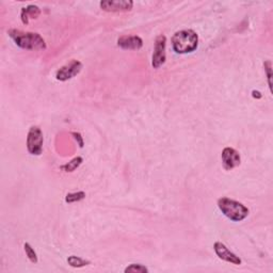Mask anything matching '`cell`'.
Masks as SVG:
<instances>
[{
	"instance_id": "obj_11",
	"label": "cell",
	"mask_w": 273,
	"mask_h": 273,
	"mask_svg": "<svg viewBox=\"0 0 273 273\" xmlns=\"http://www.w3.org/2000/svg\"><path fill=\"white\" fill-rule=\"evenodd\" d=\"M40 14H41L40 8L35 5H30L22 9V12H20V18H22V22L24 25H28L29 18H38Z\"/></svg>"
},
{
	"instance_id": "obj_8",
	"label": "cell",
	"mask_w": 273,
	"mask_h": 273,
	"mask_svg": "<svg viewBox=\"0 0 273 273\" xmlns=\"http://www.w3.org/2000/svg\"><path fill=\"white\" fill-rule=\"evenodd\" d=\"M214 250L216 252L217 256L220 259H222L226 262H229V264L241 265V262H243V260L239 258V256H237L235 253H233V252L230 251L224 244L220 243V241H217V243L215 244Z\"/></svg>"
},
{
	"instance_id": "obj_14",
	"label": "cell",
	"mask_w": 273,
	"mask_h": 273,
	"mask_svg": "<svg viewBox=\"0 0 273 273\" xmlns=\"http://www.w3.org/2000/svg\"><path fill=\"white\" fill-rule=\"evenodd\" d=\"M125 273H148L149 269L141 264H130L124 270Z\"/></svg>"
},
{
	"instance_id": "obj_5",
	"label": "cell",
	"mask_w": 273,
	"mask_h": 273,
	"mask_svg": "<svg viewBox=\"0 0 273 273\" xmlns=\"http://www.w3.org/2000/svg\"><path fill=\"white\" fill-rule=\"evenodd\" d=\"M165 47H166V38L163 35L157 37L152 57V66L154 69H159L161 65L164 64L166 59Z\"/></svg>"
},
{
	"instance_id": "obj_10",
	"label": "cell",
	"mask_w": 273,
	"mask_h": 273,
	"mask_svg": "<svg viewBox=\"0 0 273 273\" xmlns=\"http://www.w3.org/2000/svg\"><path fill=\"white\" fill-rule=\"evenodd\" d=\"M118 45L126 50H139L143 46V41L136 36H123L119 38Z\"/></svg>"
},
{
	"instance_id": "obj_6",
	"label": "cell",
	"mask_w": 273,
	"mask_h": 273,
	"mask_svg": "<svg viewBox=\"0 0 273 273\" xmlns=\"http://www.w3.org/2000/svg\"><path fill=\"white\" fill-rule=\"evenodd\" d=\"M82 70V63L78 60H72L65 65L60 67L56 73V78L59 81H66L77 76Z\"/></svg>"
},
{
	"instance_id": "obj_4",
	"label": "cell",
	"mask_w": 273,
	"mask_h": 273,
	"mask_svg": "<svg viewBox=\"0 0 273 273\" xmlns=\"http://www.w3.org/2000/svg\"><path fill=\"white\" fill-rule=\"evenodd\" d=\"M44 136L39 126H32L27 135V150L31 155L40 156L43 152Z\"/></svg>"
},
{
	"instance_id": "obj_7",
	"label": "cell",
	"mask_w": 273,
	"mask_h": 273,
	"mask_svg": "<svg viewBox=\"0 0 273 273\" xmlns=\"http://www.w3.org/2000/svg\"><path fill=\"white\" fill-rule=\"evenodd\" d=\"M99 6L106 12H126L132 9L133 3L130 0H106V2H100Z\"/></svg>"
},
{
	"instance_id": "obj_19",
	"label": "cell",
	"mask_w": 273,
	"mask_h": 273,
	"mask_svg": "<svg viewBox=\"0 0 273 273\" xmlns=\"http://www.w3.org/2000/svg\"><path fill=\"white\" fill-rule=\"evenodd\" d=\"M252 93H253V97H255V98H261V94L258 91H253Z\"/></svg>"
},
{
	"instance_id": "obj_16",
	"label": "cell",
	"mask_w": 273,
	"mask_h": 273,
	"mask_svg": "<svg viewBox=\"0 0 273 273\" xmlns=\"http://www.w3.org/2000/svg\"><path fill=\"white\" fill-rule=\"evenodd\" d=\"M24 250H25V253L27 255V257L29 258V260L31 262H33V264H37L38 262V255H37V252L35 251V249L31 247L30 244H25L24 245Z\"/></svg>"
},
{
	"instance_id": "obj_3",
	"label": "cell",
	"mask_w": 273,
	"mask_h": 273,
	"mask_svg": "<svg viewBox=\"0 0 273 273\" xmlns=\"http://www.w3.org/2000/svg\"><path fill=\"white\" fill-rule=\"evenodd\" d=\"M218 207L222 214L234 222H240L249 216V209L243 203L228 197H221L218 199Z\"/></svg>"
},
{
	"instance_id": "obj_17",
	"label": "cell",
	"mask_w": 273,
	"mask_h": 273,
	"mask_svg": "<svg viewBox=\"0 0 273 273\" xmlns=\"http://www.w3.org/2000/svg\"><path fill=\"white\" fill-rule=\"evenodd\" d=\"M264 66H265V71L267 72V78H268V85H269V89L270 91L272 90V82H271V77H272V64L270 61H266L264 63Z\"/></svg>"
},
{
	"instance_id": "obj_18",
	"label": "cell",
	"mask_w": 273,
	"mask_h": 273,
	"mask_svg": "<svg viewBox=\"0 0 273 273\" xmlns=\"http://www.w3.org/2000/svg\"><path fill=\"white\" fill-rule=\"evenodd\" d=\"M72 134L74 135V138H75V139L78 141L80 148H83V140H82V136H81V134H80V133H78V132H73Z\"/></svg>"
},
{
	"instance_id": "obj_9",
	"label": "cell",
	"mask_w": 273,
	"mask_h": 273,
	"mask_svg": "<svg viewBox=\"0 0 273 273\" xmlns=\"http://www.w3.org/2000/svg\"><path fill=\"white\" fill-rule=\"evenodd\" d=\"M221 158L225 170H233L241 162L239 153L232 148H225L222 152Z\"/></svg>"
},
{
	"instance_id": "obj_2",
	"label": "cell",
	"mask_w": 273,
	"mask_h": 273,
	"mask_svg": "<svg viewBox=\"0 0 273 273\" xmlns=\"http://www.w3.org/2000/svg\"><path fill=\"white\" fill-rule=\"evenodd\" d=\"M198 37L191 29L177 31L172 38V46L177 54H189L197 48Z\"/></svg>"
},
{
	"instance_id": "obj_13",
	"label": "cell",
	"mask_w": 273,
	"mask_h": 273,
	"mask_svg": "<svg viewBox=\"0 0 273 273\" xmlns=\"http://www.w3.org/2000/svg\"><path fill=\"white\" fill-rule=\"evenodd\" d=\"M82 161H83V159L81 158V157H76V158H74V159H72L70 162H67L66 164H64V165H62L61 166V170H63V171H64V172H66V173H71V172H74L76 169H77V167H79L80 166V164L82 163Z\"/></svg>"
},
{
	"instance_id": "obj_1",
	"label": "cell",
	"mask_w": 273,
	"mask_h": 273,
	"mask_svg": "<svg viewBox=\"0 0 273 273\" xmlns=\"http://www.w3.org/2000/svg\"><path fill=\"white\" fill-rule=\"evenodd\" d=\"M9 37L11 38L15 44L26 50H44L46 49L45 40L39 33L25 32L22 30L11 29L8 31Z\"/></svg>"
},
{
	"instance_id": "obj_15",
	"label": "cell",
	"mask_w": 273,
	"mask_h": 273,
	"mask_svg": "<svg viewBox=\"0 0 273 273\" xmlns=\"http://www.w3.org/2000/svg\"><path fill=\"white\" fill-rule=\"evenodd\" d=\"M86 197V193L83 191H78L74 193H67L65 196V202L66 203H76L82 201L83 198Z\"/></svg>"
},
{
	"instance_id": "obj_12",
	"label": "cell",
	"mask_w": 273,
	"mask_h": 273,
	"mask_svg": "<svg viewBox=\"0 0 273 273\" xmlns=\"http://www.w3.org/2000/svg\"><path fill=\"white\" fill-rule=\"evenodd\" d=\"M67 264L73 268H82V267H86V266L90 265L91 261L87 260V259H83L79 256L72 255L67 258Z\"/></svg>"
}]
</instances>
